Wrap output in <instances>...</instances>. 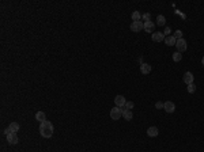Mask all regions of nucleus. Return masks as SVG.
I'll return each instance as SVG.
<instances>
[{"label":"nucleus","mask_w":204,"mask_h":152,"mask_svg":"<svg viewBox=\"0 0 204 152\" xmlns=\"http://www.w3.org/2000/svg\"><path fill=\"white\" fill-rule=\"evenodd\" d=\"M53 132H55V128H53V125H52L51 121H44L41 122V125H39V133H41V136L45 137V139H49V137H52V134H53Z\"/></svg>","instance_id":"f257e3e1"},{"label":"nucleus","mask_w":204,"mask_h":152,"mask_svg":"<svg viewBox=\"0 0 204 152\" xmlns=\"http://www.w3.org/2000/svg\"><path fill=\"white\" fill-rule=\"evenodd\" d=\"M122 107H113V109L110 110V118L112 120H114V121H117V120H120V117H122Z\"/></svg>","instance_id":"f03ea898"},{"label":"nucleus","mask_w":204,"mask_h":152,"mask_svg":"<svg viewBox=\"0 0 204 152\" xmlns=\"http://www.w3.org/2000/svg\"><path fill=\"white\" fill-rule=\"evenodd\" d=\"M131 31H134V33H139V31L144 30V22H132V25H131Z\"/></svg>","instance_id":"7ed1b4c3"},{"label":"nucleus","mask_w":204,"mask_h":152,"mask_svg":"<svg viewBox=\"0 0 204 152\" xmlns=\"http://www.w3.org/2000/svg\"><path fill=\"white\" fill-rule=\"evenodd\" d=\"M176 48H177V52H180V53H182V52H185V50H186V48H188V45H186V41H185L184 38L177 39Z\"/></svg>","instance_id":"20e7f679"},{"label":"nucleus","mask_w":204,"mask_h":152,"mask_svg":"<svg viewBox=\"0 0 204 152\" xmlns=\"http://www.w3.org/2000/svg\"><path fill=\"white\" fill-rule=\"evenodd\" d=\"M19 128H20V126H19V124H18V122H11V124H10V126H8V128L4 130V133H6V134H8L10 132L16 133L18 130H19Z\"/></svg>","instance_id":"39448f33"},{"label":"nucleus","mask_w":204,"mask_h":152,"mask_svg":"<svg viewBox=\"0 0 204 152\" xmlns=\"http://www.w3.org/2000/svg\"><path fill=\"white\" fill-rule=\"evenodd\" d=\"M193 79H195V76H193L192 72H185L182 80H184V83L186 84V86H189V84H192L193 83Z\"/></svg>","instance_id":"423d86ee"},{"label":"nucleus","mask_w":204,"mask_h":152,"mask_svg":"<svg viewBox=\"0 0 204 152\" xmlns=\"http://www.w3.org/2000/svg\"><path fill=\"white\" fill-rule=\"evenodd\" d=\"M151 38H153L154 42H162V41H165V34L163 33H153V35H151Z\"/></svg>","instance_id":"0eeeda50"},{"label":"nucleus","mask_w":204,"mask_h":152,"mask_svg":"<svg viewBox=\"0 0 204 152\" xmlns=\"http://www.w3.org/2000/svg\"><path fill=\"white\" fill-rule=\"evenodd\" d=\"M114 103H116L117 107H124L125 103H127V101H125V98L122 97V95H117V97L114 98Z\"/></svg>","instance_id":"6e6552de"},{"label":"nucleus","mask_w":204,"mask_h":152,"mask_svg":"<svg viewBox=\"0 0 204 152\" xmlns=\"http://www.w3.org/2000/svg\"><path fill=\"white\" fill-rule=\"evenodd\" d=\"M163 109H165L167 113H174V111H176V105H174L172 101H167V102H165Z\"/></svg>","instance_id":"1a4fd4ad"},{"label":"nucleus","mask_w":204,"mask_h":152,"mask_svg":"<svg viewBox=\"0 0 204 152\" xmlns=\"http://www.w3.org/2000/svg\"><path fill=\"white\" fill-rule=\"evenodd\" d=\"M7 141H8V144L15 145L16 143H18V136H16V133H12V132L8 133L7 134Z\"/></svg>","instance_id":"9d476101"},{"label":"nucleus","mask_w":204,"mask_h":152,"mask_svg":"<svg viewBox=\"0 0 204 152\" xmlns=\"http://www.w3.org/2000/svg\"><path fill=\"white\" fill-rule=\"evenodd\" d=\"M163 42L167 45V46H176V43H177V39L174 35H169V37H166L165 41Z\"/></svg>","instance_id":"9b49d317"},{"label":"nucleus","mask_w":204,"mask_h":152,"mask_svg":"<svg viewBox=\"0 0 204 152\" xmlns=\"http://www.w3.org/2000/svg\"><path fill=\"white\" fill-rule=\"evenodd\" d=\"M154 29H155V23H154V22H151V20L144 22V31L146 33H153Z\"/></svg>","instance_id":"f8f14e48"},{"label":"nucleus","mask_w":204,"mask_h":152,"mask_svg":"<svg viewBox=\"0 0 204 152\" xmlns=\"http://www.w3.org/2000/svg\"><path fill=\"white\" fill-rule=\"evenodd\" d=\"M140 72L143 75H147L151 72V65L150 64H147V62H141V65H140Z\"/></svg>","instance_id":"ddd939ff"},{"label":"nucleus","mask_w":204,"mask_h":152,"mask_svg":"<svg viewBox=\"0 0 204 152\" xmlns=\"http://www.w3.org/2000/svg\"><path fill=\"white\" fill-rule=\"evenodd\" d=\"M147 134H148L150 137H157L158 134H159V130H158L157 126H150V128L147 129Z\"/></svg>","instance_id":"4468645a"},{"label":"nucleus","mask_w":204,"mask_h":152,"mask_svg":"<svg viewBox=\"0 0 204 152\" xmlns=\"http://www.w3.org/2000/svg\"><path fill=\"white\" fill-rule=\"evenodd\" d=\"M35 120L41 124V122H44V121H46V116H45V113L44 111H37L35 113Z\"/></svg>","instance_id":"2eb2a0df"},{"label":"nucleus","mask_w":204,"mask_h":152,"mask_svg":"<svg viewBox=\"0 0 204 152\" xmlns=\"http://www.w3.org/2000/svg\"><path fill=\"white\" fill-rule=\"evenodd\" d=\"M122 117L125 118L127 121H131V120L134 118V114H132V111H131V110L124 109V110H122Z\"/></svg>","instance_id":"dca6fc26"},{"label":"nucleus","mask_w":204,"mask_h":152,"mask_svg":"<svg viewBox=\"0 0 204 152\" xmlns=\"http://www.w3.org/2000/svg\"><path fill=\"white\" fill-rule=\"evenodd\" d=\"M157 25H158V26H165V25H166V18H165V16H163V15H158Z\"/></svg>","instance_id":"f3484780"},{"label":"nucleus","mask_w":204,"mask_h":152,"mask_svg":"<svg viewBox=\"0 0 204 152\" xmlns=\"http://www.w3.org/2000/svg\"><path fill=\"white\" fill-rule=\"evenodd\" d=\"M181 60H182V53H180V52H174V53H173V61L178 62V61H181Z\"/></svg>","instance_id":"a211bd4d"},{"label":"nucleus","mask_w":204,"mask_h":152,"mask_svg":"<svg viewBox=\"0 0 204 152\" xmlns=\"http://www.w3.org/2000/svg\"><path fill=\"white\" fill-rule=\"evenodd\" d=\"M140 19H141L140 12H139V11H134V12H132V20H134V22H139Z\"/></svg>","instance_id":"6ab92c4d"},{"label":"nucleus","mask_w":204,"mask_h":152,"mask_svg":"<svg viewBox=\"0 0 204 152\" xmlns=\"http://www.w3.org/2000/svg\"><path fill=\"white\" fill-rule=\"evenodd\" d=\"M186 90H188L189 94H193L195 91H196V86H195V84L192 83V84H189V86H188V88H186Z\"/></svg>","instance_id":"aec40b11"},{"label":"nucleus","mask_w":204,"mask_h":152,"mask_svg":"<svg viewBox=\"0 0 204 152\" xmlns=\"http://www.w3.org/2000/svg\"><path fill=\"white\" fill-rule=\"evenodd\" d=\"M134 106H135V103H134V102H131V101H129V102H127L124 107H125L127 110H131V109H134Z\"/></svg>","instance_id":"412c9836"},{"label":"nucleus","mask_w":204,"mask_h":152,"mask_svg":"<svg viewBox=\"0 0 204 152\" xmlns=\"http://www.w3.org/2000/svg\"><path fill=\"white\" fill-rule=\"evenodd\" d=\"M174 37H176V39H181V38H182V31L177 30L176 33H174Z\"/></svg>","instance_id":"4be33fe9"},{"label":"nucleus","mask_w":204,"mask_h":152,"mask_svg":"<svg viewBox=\"0 0 204 152\" xmlns=\"http://www.w3.org/2000/svg\"><path fill=\"white\" fill-rule=\"evenodd\" d=\"M141 18H143V20H144V22H147V20H151V19H150V18H151V15H150L148 12L143 14V15H141Z\"/></svg>","instance_id":"5701e85b"},{"label":"nucleus","mask_w":204,"mask_h":152,"mask_svg":"<svg viewBox=\"0 0 204 152\" xmlns=\"http://www.w3.org/2000/svg\"><path fill=\"white\" fill-rule=\"evenodd\" d=\"M163 105H165V103H162V102H157V103H155V107H157V109H163Z\"/></svg>","instance_id":"b1692460"},{"label":"nucleus","mask_w":204,"mask_h":152,"mask_svg":"<svg viewBox=\"0 0 204 152\" xmlns=\"http://www.w3.org/2000/svg\"><path fill=\"white\" fill-rule=\"evenodd\" d=\"M163 34H165V37H169V35H170V29H169V27H166L165 31H163Z\"/></svg>","instance_id":"393cba45"},{"label":"nucleus","mask_w":204,"mask_h":152,"mask_svg":"<svg viewBox=\"0 0 204 152\" xmlns=\"http://www.w3.org/2000/svg\"><path fill=\"white\" fill-rule=\"evenodd\" d=\"M201 64H203V67H204V56H203V59H201Z\"/></svg>","instance_id":"a878e982"}]
</instances>
